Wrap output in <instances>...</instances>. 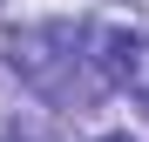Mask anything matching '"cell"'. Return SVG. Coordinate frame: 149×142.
Masks as SVG:
<instances>
[{"label": "cell", "instance_id": "obj_3", "mask_svg": "<svg viewBox=\"0 0 149 142\" xmlns=\"http://www.w3.org/2000/svg\"><path fill=\"white\" fill-rule=\"evenodd\" d=\"M95 142H129V135H95Z\"/></svg>", "mask_w": 149, "mask_h": 142}, {"label": "cell", "instance_id": "obj_4", "mask_svg": "<svg viewBox=\"0 0 149 142\" xmlns=\"http://www.w3.org/2000/svg\"><path fill=\"white\" fill-rule=\"evenodd\" d=\"M0 142H20V135H0Z\"/></svg>", "mask_w": 149, "mask_h": 142}, {"label": "cell", "instance_id": "obj_2", "mask_svg": "<svg viewBox=\"0 0 149 142\" xmlns=\"http://www.w3.org/2000/svg\"><path fill=\"white\" fill-rule=\"evenodd\" d=\"M81 47H88V68L102 88H136L149 102V41L136 27H88Z\"/></svg>", "mask_w": 149, "mask_h": 142}, {"label": "cell", "instance_id": "obj_1", "mask_svg": "<svg viewBox=\"0 0 149 142\" xmlns=\"http://www.w3.org/2000/svg\"><path fill=\"white\" fill-rule=\"evenodd\" d=\"M0 47H7V61L47 95V102H61V108H74V115L102 95V81H95V68H88V47H81V27H74V20L14 27Z\"/></svg>", "mask_w": 149, "mask_h": 142}]
</instances>
